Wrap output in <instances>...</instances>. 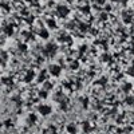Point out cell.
Wrapping results in <instances>:
<instances>
[{"label": "cell", "instance_id": "obj_1", "mask_svg": "<svg viewBox=\"0 0 134 134\" xmlns=\"http://www.w3.org/2000/svg\"><path fill=\"white\" fill-rule=\"evenodd\" d=\"M39 111H40V114L47 115V114L51 113V107H50V106H40V107H39Z\"/></svg>", "mask_w": 134, "mask_h": 134}, {"label": "cell", "instance_id": "obj_2", "mask_svg": "<svg viewBox=\"0 0 134 134\" xmlns=\"http://www.w3.org/2000/svg\"><path fill=\"white\" fill-rule=\"evenodd\" d=\"M50 70H51V72H52V74H55V75H58V74H59V71H60V69H59V67H57V66L54 67V64L50 67Z\"/></svg>", "mask_w": 134, "mask_h": 134}]
</instances>
